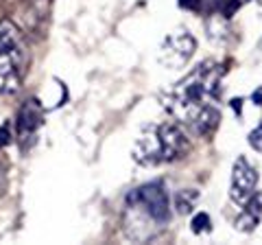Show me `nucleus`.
I'll return each mask as SVG.
<instances>
[{"mask_svg": "<svg viewBox=\"0 0 262 245\" xmlns=\"http://www.w3.org/2000/svg\"><path fill=\"white\" fill-rule=\"evenodd\" d=\"M260 219H262V193H253L249 201L245 203V210L234 221V226L241 232H253L258 228Z\"/></svg>", "mask_w": 262, "mask_h": 245, "instance_id": "obj_8", "label": "nucleus"}, {"mask_svg": "<svg viewBox=\"0 0 262 245\" xmlns=\"http://www.w3.org/2000/svg\"><path fill=\"white\" fill-rule=\"evenodd\" d=\"M249 145L256 151H262V120L258 122V127H253L249 132Z\"/></svg>", "mask_w": 262, "mask_h": 245, "instance_id": "obj_11", "label": "nucleus"}, {"mask_svg": "<svg viewBox=\"0 0 262 245\" xmlns=\"http://www.w3.org/2000/svg\"><path fill=\"white\" fill-rule=\"evenodd\" d=\"M192 232L194 234H208L212 230V221H210V215L208 212H199V215H194L192 219Z\"/></svg>", "mask_w": 262, "mask_h": 245, "instance_id": "obj_10", "label": "nucleus"}, {"mask_svg": "<svg viewBox=\"0 0 262 245\" xmlns=\"http://www.w3.org/2000/svg\"><path fill=\"white\" fill-rule=\"evenodd\" d=\"M194 48H196L194 37L186 29H177L162 39L158 62L168 70H179L190 62V57L194 55Z\"/></svg>", "mask_w": 262, "mask_h": 245, "instance_id": "obj_5", "label": "nucleus"}, {"mask_svg": "<svg viewBox=\"0 0 262 245\" xmlns=\"http://www.w3.org/2000/svg\"><path fill=\"white\" fill-rule=\"evenodd\" d=\"M221 75L223 70L216 62H203L166 94L164 108L196 136L212 134L221 120V112L214 108Z\"/></svg>", "mask_w": 262, "mask_h": 245, "instance_id": "obj_1", "label": "nucleus"}, {"mask_svg": "<svg viewBox=\"0 0 262 245\" xmlns=\"http://www.w3.org/2000/svg\"><path fill=\"white\" fill-rule=\"evenodd\" d=\"M196 201H199V193L194 189L179 191L177 197H175V208H177L179 215H190V212L196 208Z\"/></svg>", "mask_w": 262, "mask_h": 245, "instance_id": "obj_9", "label": "nucleus"}, {"mask_svg": "<svg viewBox=\"0 0 262 245\" xmlns=\"http://www.w3.org/2000/svg\"><path fill=\"white\" fill-rule=\"evenodd\" d=\"M251 99H253V101H256V105H262V88L258 90V92H256V94H253V96H251Z\"/></svg>", "mask_w": 262, "mask_h": 245, "instance_id": "obj_13", "label": "nucleus"}, {"mask_svg": "<svg viewBox=\"0 0 262 245\" xmlns=\"http://www.w3.org/2000/svg\"><path fill=\"white\" fill-rule=\"evenodd\" d=\"M27 75V46L11 20H0V94H15Z\"/></svg>", "mask_w": 262, "mask_h": 245, "instance_id": "obj_3", "label": "nucleus"}, {"mask_svg": "<svg viewBox=\"0 0 262 245\" xmlns=\"http://www.w3.org/2000/svg\"><path fill=\"white\" fill-rule=\"evenodd\" d=\"M127 215L140 217L144 223L164 226L170 219L168 193L160 182L144 184L127 195Z\"/></svg>", "mask_w": 262, "mask_h": 245, "instance_id": "obj_4", "label": "nucleus"}, {"mask_svg": "<svg viewBox=\"0 0 262 245\" xmlns=\"http://www.w3.org/2000/svg\"><path fill=\"white\" fill-rule=\"evenodd\" d=\"M188 151V138L186 134L173 122H164L149 129V134L140 136L134 145L131 156L138 165L153 167L160 162H173L182 158Z\"/></svg>", "mask_w": 262, "mask_h": 245, "instance_id": "obj_2", "label": "nucleus"}, {"mask_svg": "<svg viewBox=\"0 0 262 245\" xmlns=\"http://www.w3.org/2000/svg\"><path fill=\"white\" fill-rule=\"evenodd\" d=\"M258 186V171L253 169L245 158H238L232 167V186H229V197L234 203H247L249 197L256 193Z\"/></svg>", "mask_w": 262, "mask_h": 245, "instance_id": "obj_6", "label": "nucleus"}, {"mask_svg": "<svg viewBox=\"0 0 262 245\" xmlns=\"http://www.w3.org/2000/svg\"><path fill=\"white\" fill-rule=\"evenodd\" d=\"M11 142V127H9V122H3L0 125V147H7Z\"/></svg>", "mask_w": 262, "mask_h": 245, "instance_id": "obj_12", "label": "nucleus"}, {"mask_svg": "<svg viewBox=\"0 0 262 245\" xmlns=\"http://www.w3.org/2000/svg\"><path fill=\"white\" fill-rule=\"evenodd\" d=\"M44 125V108L37 99H29L24 101L22 110L18 114V136L22 142V149L27 145L35 140V136L39 132V127Z\"/></svg>", "mask_w": 262, "mask_h": 245, "instance_id": "obj_7", "label": "nucleus"}]
</instances>
